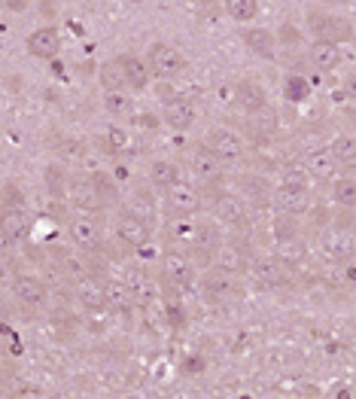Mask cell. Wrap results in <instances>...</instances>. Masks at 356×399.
Instances as JSON below:
<instances>
[{
    "instance_id": "cell-1",
    "label": "cell",
    "mask_w": 356,
    "mask_h": 399,
    "mask_svg": "<svg viewBox=\"0 0 356 399\" xmlns=\"http://www.w3.org/2000/svg\"><path fill=\"white\" fill-rule=\"evenodd\" d=\"M311 31L320 40H329V43H347L353 40V28L347 19H338V15H323V13H311L308 15Z\"/></svg>"
},
{
    "instance_id": "cell-2",
    "label": "cell",
    "mask_w": 356,
    "mask_h": 399,
    "mask_svg": "<svg viewBox=\"0 0 356 399\" xmlns=\"http://www.w3.org/2000/svg\"><path fill=\"white\" fill-rule=\"evenodd\" d=\"M150 68L155 77H162V80H173V77H180L186 68V61H183V55L177 52L173 46L168 43H155L150 49Z\"/></svg>"
},
{
    "instance_id": "cell-3",
    "label": "cell",
    "mask_w": 356,
    "mask_h": 399,
    "mask_svg": "<svg viewBox=\"0 0 356 399\" xmlns=\"http://www.w3.org/2000/svg\"><path fill=\"white\" fill-rule=\"evenodd\" d=\"M207 146L226 162H235V159H241L244 156V140L229 128H210L207 131Z\"/></svg>"
},
{
    "instance_id": "cell-4",
    "label": "cell",
    "mask_w": 356,
    "mask_h": 399,
    "mask_svg": "<svg viewBox=\"0 0 356 399\" xmlns=\"http://www.w3.org/2000/svg\"><path fill=\"white\" fill-rule=\"evenodd\" d=\"M116 235H119L122 244H128V247H146L150 244V226H146V220H140L134 217V213H122L119 223H116Z\"/></svg>"
},
{
    "instance_id": "cell-5",
    "label": "cell",
    "mask_w": 356,
    "mask_h": 399,
    "mask_svg": "<svg viewBox=\"0 0 356 399\" xmlns=\"http://www.w3.org/2000/svg\"><path fill=\"white\" fill-rule=\"evenodd\" d=\"M201 207V195L192 183H177V186L168 189V211L177 213V217H189Z\"/></svg>"
},
{
    "instance_id": "cell-6",
    "label": "cell",
    "mask_w": 356,
    "mask_h": 399,
    "mask_svg": "<svg viewBox=\"0 0 356 399\" xmlns=\"http://www.w3.org/2000/svg\"><path fill=\"white\" fill-rule=\"evenodd\" d=\"M13 293L15 299H19L22 305H28V308H40V305L46 302L49 289L40 278H34V274H19V278L13 280Z\"/></svg>"
},
{
    "instance_id": "cell-7",
    "label": "cell",
    "mask_w": 356,
    "mask_h": 399,
    "mask_svg": "<svg viewBox=\"0 0 356 399\" xmlns=\"http://www.w3.org/2000/svg\"><path fill=\"white\" fill-rule=\"evenodd\" d=\"M70 238H73V244L82 247V250H98V247L104 244V238H101V226L92 220V217H73L70 220Z\"/></svg>"
},
{
    "instance_id": "cell-8",
    "label": "cell",
    "mask_w": 356,
    "mask_h": 399,
    "mask_svg": "<svg viewBox=\"0 0 356 399\" xmlns=\"http://www.w3.org/2000/svg\"><path fill=\"white\" fill-rule=\"evenodd\" d=\"M304 171L314 174L317 180H335L338 177V159L332 149H308L304 153Z\"/></svg>"
},
{
    "instance_id": "cell-9",
    "label": "cell",
    "mask_w": 356,
    "mask_h": 399,
    "mask_svg": "<svg viewBox=\"0 0 356 399\" xmlns=\"http://www.w3.org/2000/svg\"><path fill=\"white\" fill-rule=\"evenodd\" d=\"M271 198H274V204H277L284 213H289V217H302V213L311 211V195H308V189L280 186Z\"/></svg>"
},
{
    "instance_id": "cell-10",
    "label": "cell",
    "mask_w": 356,
    "mask_h": 399,
    "mask_svg": "<svg viewBox=\"0 0 356 399\" xmlns=\"http://www.w3.org/2000/svg\"><path fill=\"white\" fill-rule=\"evenodd\" d=\"M162 274L168 278V284H186L192 278V262H189L186 253L168 250L162 256Z\"/></svg>"
},
{
    "instance_id": "cell-11",
    "label": "cell",
    "mask_w": 356,
    "mask_h": 399,
    "mask_svg": "<svg viewBox=\"0 0 356 399\" xmlns=\"http://www.w3.org/2000/svg\"><path fill=\"white\" fill-rule=\"evenodd\" d=\"M31 232V220L24 213V207H13V211H3V241L6 244H22Z\"/></svg>"
},
{
    "instance_id": "cell-12",
    "label": "cell",
    "mask_w": 356,
    "mask_h": 399,
    "mask_svg": "<svg viewBox=\"0 0 356 399\" xmlns=\"http://www.w3.org/2000/svg\"><path fill=\"white\" fill-rule=\"evenodd\" d=\"M189 168L201 180H217L219 177V156L204 144V146H198L195 153H189Z\"/></svg>"
},
{
    "instance_id": "cell-13",
    "label": "cell",
    "mask_w": 356,
    "mask_h": 399,
    "mask_svg": "<svg viewBox=\"0 0 356 399\" xmlns=\"http://www.w3.org/2000/svg\"><path fill=\"white\" fill-rule=\"evenodd\" d=\"M77 299H79V305L86 311H104L107 305V289L104 284H98L95 278H86V280H79L77 284Z\"/></svg>"
},
{
    "instance_id": "cell-14",
    "label": "cell",
    "mask_w": 356,
    "mask_h": 399,
    "mask_svg": "<svg viewBox=\"0 0 356 399\" xmlns=\"http://www.w3.org/2000/svg\"><path fill=\"white\" fill-rule=\"evenodd\" d=\"M28 49L34 58H55L58 49H61V37H58L55 28H40L28 37Z\"/></svg>"
},
{
    "instance_id": "cell-15",
    "label": "cell",
    "mask_w": 356,
    "mask_h": 399,
    "mask_svg": "<svg viewBox=\"0 0 356 399\" xmlns=\"http://www.w3.org/2000/svg\"><path fill=\"white\" fill-rule=\"evenodd\" d=\"M68 193H70V202L82 207V211H98L101 207V193H98L95 180H73Z\"/></svg>"
},
{
    "instance_id": "cell-16",
    "label": "cell",
    "mask_w": 356,
    "mask_h": 399,
    "mask_svg": "<svg viewBox=\"0 0 356 399\" xmlns=\"http://www.w3.org/2000/svg\"><path fill=\"white\" fill-rule=\"evenodd\" d=\"M164 122H168L171 128H177V131L192 128V122H195L192 104L183 101V98H173V101H168V104H164Z\"/></svg>"
},
{
    "instance_id": "cell-17",
    "label": "cell",
    "mask_w": 356,
    "mask_h": 399,
    "mask_svg": "<svg viewBox=\"0 0 356 399\" xmlns=\"http://www.w3.org/2000/svg\"><path fill=\"white\" fill-rule=\"evenodd\" d=\"M338 61H341V49H338V43H329V40H317L311 49V64L323 73L335 70Z\"/></svg>"
},
{
    "instance_id": "cell-18",
    "label": "cell",
    "mask_w": 356,
    "mask_h": 399,
    "mask_svg": "<svg viewBox=\"0 0 356 399\" xmlns=\"http://www.w3.org/2000/svg\"><path fill=\"white\" fill-rule=\"evenodd\" d=\"M253 274H256V280L265 287H284L286 284V274H284V262L277 259H256L253 262Z\"/></svg>"
},
{
    "instance_id": "cell-19",
    "label": "cell",
    "mask_w": 356,
    "mask_h": 399,
    "mask_svg": "<svg viewBox=\"0 0 356 399\" xmlns=\"http://www.w3.org/2000/svg\"><path fill=\"white\" fill-rule=\"evenodd\" d=\"M201 287H204V293L213 296V299H229V296H235V289H238L235 280H231V274L229 271H219V269L207 271L204 280H201Z\"/></svg>"
},
{
    "instance_id": "cell-20",
    "label": "cell",
    "mask_w": 356,
    "mask_h": 399,
    "mask_svg": "<svg viewBox=\"0 0 356 399\" xmlns=\"http://www.w3.org/2000/svg\"><path fill=\"white\" fill-rule=\"evenodd\" d=\"M104 289H107V302H110L116 311H125V314H128V311L137 305L134 289H131L125 280H107Z\"/></svg>"
},
{
    "instance_id": "cell-21",
    "label": "cell",
    "mask_w": 356,
    "mask_h": 399,
    "mask_svg": "<svg viewBox=\"0 0 356 399\" xmlns=\"http://www.w3.org/2000/svg\"><path fill=\"white\" fill-rule=\"evenodd\" d=\"M213 269L229 271V274L244 271V253H241V247L226 244V241H222V244L217 247V253H213Z\"/></svg>"
},
{
    "instance_id": "cell-22",
    "label": "cell",
    "mask_w": 356,
    "mask_h": 399,
    "mask_svg": "<svg viewBox=\"0 0 356 399\" xmlns=\"http://www.w3.org/2000/svg\"><path fill=\"white\" fill-rule=\"evenodd\" d=\"M217 217L226 223V226H244L247 223V204L235 195H222L217 202Z\"/></svg>"
},
{
    "instance_id": "cell-23",
    "label": "cell",
    "mask_w": 356,
    "mask_h": 399,
    "mask_svg": "<svg viewBox=\"0 0 356 399\" xmlns=\"http://www.w3.org/2000/svg\"><path fill=\"white\" fill-rule=\"evenodd\" d=\"M235 101L241 104L247 113H259L262 107H268L265 104V91L250 80H244V82H238L235 86Z\"/></svg>"
},
{
    "instance_id": "cell-24",
    "label": "cell",
    "mask_w": 356,
    "mask_h": 399,
    "mask_svg": "<svg viewBox=\"0 0 356 399\" xmlns=\"http://www.w3.org/2000/svg\"><path fill=\"white\" fill-rule=\"evenodd\" d=\"M274 256L284 265H299V262H304V256H308V247H304L302 238H277Z\"/></svg>"
},
{
    "instance_id": "cell-25",
    "label": "cell",
    "mask_w": 356,
    "mask_h": 399,
    "mask_svg": "<svg viewBox=\"0 0 356 399\" xmlns=\"http://www.w3.org/2000/svg\"><path fill=\"white\" fill-rule=\"evenodd\" d=\"M326 253L332 256L335 262H347V259H350V256L356 253L353 235H350V232H344V229L332 232V235H329V241H326Z\"/></svg>"
},
{
    "instance_id": "cell-26",
    "label": "cell",
    "mask_w": 356,
    "mask_h": 399,
    "mask_svg": "<svg viewBox=\"0 0 356 399\" xmlns=\"http://www.w3.org/2000/svg\"><path fill=\"white\" fill-rule=\"evenodd\" d=\"M244 43H247V49H253L256 55L274 58V34H271V31H265V28L244 31Z\"/></svg>"
},
{
    "instance_id": "cell-27",
    "label": "cell",
    "mask_w": 356,
    "mask_h": 399,
    "mask_svg": "<svg viewBox=\"0 0 356 399\" xmlns=\"http://www.w3.org/2000/svg\"><path fill=\"white\" fill-rule=\"evenodd\" d=\"M122 70H125V80L131 89H146V82H150V73H146V64L140 61L137 55H122L119 58Z\"/></svg>"
},
{
    "instance_id": "cell-28",
    "label": "cell",
    "mask_w": 356,
    "mask_h": 399,
    "mask_svg": "<svg viewBox=\"0 0 356 399\" xmlns=\"http://www.w3.org/2000/svg\"><path fill=\"white\" fill-rule=\"evenodd\" d=\"M150 180H153L159 189H164V193H168L171 186H177V183H180V171H177V165H173V162H164V159H162V162H155L153 168H150Z\"/></svg>"
},
{
    "instance_id": "cell-29",
    "label": "cell",
    "mask_w": 356,
    "mask_h": 399,
    "mask_svg": "<svg viewBox=\"0 0 356 399\" xmlns=\"http://www.w3.org/2000/svg\"><path fill=\"white\" fill-rule=\"evenodd\" d=\"M335 153L338 165H347V168H356V135H341L332 140V146H329Z\"/></svg>"
},
{
    "instance_id": "cell-30",
    "label": "cell",
    "mask_w": 356,
    "mask_h": 399,
    "mask_svg": "<svg viewBox=\"0 0 356 399\" xmlns=\"http://www.w3.org/2000/svg\"><path fill=\"white\" fill-rule=\"evenodd\" d=\"M101 82L107 86V91H122V89H125L128 80H125V70H122V64H119V61L104 64V68H101Z\"/></svg>"
},
{
    "instance_id": "cell-31",
    "label": "cell",
    "mask_w": 356,
    "mask_h": 399,
    "mask_svg": "<svg viewBox=\"0 0 356 399\" xmlns=\"http://www.w3.org/2000/svg\"><path fill=\"white\" fill-rule=\"evenodd\" d=\"M128 207H131V213H134V217L146 220V223H153V217H155V204H153V195H150V193H144V189H137V193L131 195Z\"/></svg>"
},
{
    "instance_id": "cell-32",
    "label": "cell",
    "mask_w": 356,
    "mask_h": 399,
    "mask_svg": "<svg viewBox=\"0 0 356 399\" xmlns=\"http://www.w3.org/2000/svg\"><path fill=\"white\" fill-rule=\"evenodd\" d=\"M226 10L235 22H253L259 13V3L256 0H226Z\"/></svg>"
},
{
    "instance_id": "cell-33",
    "label": "cell",
    "mask_w": 356,
    "mask_h": 399,
    "mask_svg": "<svg viewBox=\"0 0 356 399\" xmlns=\"http://www.w3.org/2000/svg\"><path fill=\"white\" fill-rule=\"evenodd\" d=\"M332 195L341 207H356V180H350V177L335 180V193Z\"/></svg>"
},
{
    "instance_id": "cell-34",
    "label": "cell",
    "mask_w": 356,
    "mask_h": 399,
    "mask_svg": "<svg viewBox=\"0 0 356 399\" xmlns=\"http://www.w3.org/2000/svg\"><path fill=\"white\" fill-rule=\"evenodd\" d=\"M195 244L201 247V250L217 253V247L222 244V235L217 232V226H198V232H195Z\"/></svg>"
},
{
    "instance_id": "cell-35",
    "label": "cell",
    "mask_w": 356,
    "mask_h": 399,
    "mask_svg": "<svg viewBox=\"0 0 356 399\" xmlns=\"http://www.w3.org/2000/svg\"><path fill=\"white\" fill-rule=\"evenodd\" d=\"M308 91H311V86H308V82H304L302 77H289L286 86H284V95H286L293 104L304 101V98H308Z\"/></svg>"
},
{
    "instance_id": "cell-36",
    "label": "cell",
    "mask_w": 356,
    "mask_h": 399,
    "mask_svg": "<svg viewBox=\"0 0 356 399\" xmlns=\"http://www.w3.org/2000/svg\"><path fill=\"white\" fill-rule=\"evenodd\" d=\"M280 177H284V183H280V186H293V189H308V171L304 168H284V174H280Z\"/></svg>"
},
{
    "instance_id": "cell-37",
    "label": "cell",
    "mask_w": 356,
    "mask_h": 399,
    "mask_svg": "<svg viewBox=\"0 0 356 399\" xmlns=\"http://www.w3.org/2000/svg\"><path fill=\"white\" fill-rule=\"evenodd\" d=\"M107 110H110L113 116H125L128 110H131V101L125 95H122V91H107Z\"/></svg>"
},
{
    "instance_id": "cell-38",
    "label": "cell",
    "mask_w": 356,
    "mask_h": 399,
    "mask_svg": "<svg viewBox=\"0 0 356 399\" xmlns=\"http://www.w3.org/2000/svg\"><path fill=\"white\" fill-rule=\"evenodd\" d=\"M241 186H244L247 193H250V195L256 198V202H262V198L274 195V193L268 189V183H265V180H256V177H244V180H241Z\"/></svg>"
},
{
    "instance_id": "cell-39",
    "label": "cell",
    "mask_w": 356,
    "mask_h": 399,
    "mask_svg": "<svg viewBox=\"0 0 356 399\" xmlns=\"http://www.w3.org/2000/svg\"><path fill=\"white\" fill-rule=\"evenodd\" d=\"M13 207H24V195L15 183H6L3 186V211H13Z\"/></svg>"
},
{
    "instance_id": "cell-40",
    "label": "cell",
    "mask_w": 356,
    "mask_h": 399,
    "mask_svg": "<svg viewBox=\"0 0 356 399\" xmlns=\"http://www.w3.org/2000/svg\"><path fill=\"white\" fill-rule=\"evenodd\" d=\"M274 126H277V116H274V110H271V107H262V110H259V128H265V131H274Z\"/></svg>"
},
{
    "instance_id": "cell-41",
    "label": "cell",
    "mask_w": 356,
    "mask_h": 399,
    "mask_svg": "<svg viewBox=\"0 0 356 399\" xmlns=\"http://www.w3.org/2000/svg\"><path fill=\"white\" fill-rule=\"evenodd\" d=\"M110 144H113V149H128V135L122 128H110Z\"/></svg>"
},
{
    "instance_id": "cell-42",
    "label": "cell",
    "mask_w": 356,
    "mask_h": 399,
    "mask_svg": "<svg viewBox=\"0 0 356 399\" xmlns=\"http://www.w3.org/2000/svg\"><path fill=\"white\" fill-rule=\"evenodd\" d=\"M277 238H295V223L293 220H277Z\"/></svg>"
},
{
    "instance_id": "cell-43",
    "label": "cell",
    "mask_w": 356,
    "mask_h": 399,
    "mask_svg": "<svg viewBox=\"0 0 356 399\" xmlns=\"http://www.w3.org/2000/svg\"><path fill=\"white\" fill-rule=\"evenodd\" d=\"M95 186H98V193H101L104 198H113V195H116L113 183H110V180H104V177H101V174H95Z\"/></svg>"
},
{
    "instance_id": "cell-44",
    "label": "cell",
    "mask_w": 356,
    "mask_h": 399,
    "mask_svg": "<svg viewBox=\"0 0 356 399\" xmlns=\"http://www.w3.org/2000/svg\"><path fill=\"white\" fill-rule=\"evenodd\" d=\"M164 317H168V320L173 323V326H183V323H186V320H183V317H186V314H183V311H180V308H177V305H168V311H164Z\"/></svg>"
},
{
    "instance_id": "cell-45",
    "label": "cell",
    "mask_w": 356,
    "mask_h": 399,
    "mask_svg": "<svg viewBox=\"0 0 356 399\" xmlns=\"http://www.w3.org/2000/svg\"><path fill=\"white\" fill-rule=\"evenodd\" d=\"M280 37H284L286 43H299V40H302V37H299V31H295L293 24H284V28H280Z\"/></svg>"
},
{
    "instance_id": "cell-46",
    "label": "cell",
    "mask_w": 356,
    "mask_h": 399,
    "mask_svg": "<svg viewBox=\"0 0 356 399\" xmlns=\"http://www.w3.org/2000/svg\"><path fill=\"white\" fill-rule=\"evenodd\" d=\"M64 271H68V274H82V262L77 259V256H68V259H64Z\"/></svg>"
},
{
    "instance_id": "cell-47",
    "label": "cell",
    "mask_w": 356,
    "mask_h": 399,
    "mask_svg": "<svg viewBox=\"0 0 356 399\" xmlns=\"http://www.w3.org/2000/svg\"><path fill=\"white\" fill-rule=\"evenodd\" d=\"M6 3V10H13V13H24L28 10V0H3Z\"/></svg>"
},
{
    "instance_id": "cell-48",
    "label": "cell",
    "mask_w": 356,
    "mask_h": 399,
    "mask_svg": "<svg viewBox=\"0 0 356 399\" xmlns=\"http://www.w3.org/2000/svg\"><path fill=\"white\" fill-rule=\"evenodd\" d=\"M201 369H204L201 356H189V360H186V372H201Z\"/></svg>"
},
{
    "instance_id": "cell-49",
    "label": "cell",
    "mask_w": 356,
    "mask_h": 399,
    "mask_svg": "<svg viewBox=\"0 0 356 399\" xmlns=\"http://www.w3.org/2000/svg\"><path fill=\"white\" fill-rule=\"evenodd\" d=\"M49 183H52V189L61 186V171H58V168H49Z\"/></svg>"
},
{
    "instance_id": "cell-50",
    "label": "cell",
    "mask_w": 356,
    "mask_h": 399,
    "mask_svg": "<svg viewBox=\"0 0 356 399\" xmlns=\"http://www.w3.org/2000/svg\"><path fill=\"white\" fill-rule=\"evenodd\" d=\"M344 91L350 98H356V73H350V77H347V86H344Z\"/></svg>"
},
{
    "instance_id": "cell-51",
    "label": "cell",
    "mask_w": 356,
    "mask_h": 399,
    "mask_svg": "<svg viewBox=\"0 0 356 399\" xmlns=\"http://www.w3.org/2000/svg\"><path fill=\"white\" fill-rule=\"evenodd\" d=\"M140 122H144L146 128H155V119H153V116H144V119H140Z\"/></svg>"
},
{
    "instance_id": "cell-52",
    "label": "cell",
    "mask_w": 356,
    "mask_h": 399,
    "mask_svg": "<svg viewBox=\"0 0 356 399\" xmlns=\"http://www.w3.org/2000/svg\"><path fill=\"white\" fill-rule=\"evenodd\" d=\"M189 3H201V6H207V3H213V0H189Z\"/></svg>"
},
{
    "instance_id": "cell-53",
    "label": "cell",
    "mask_w": 356,
    "mask_h": 399,
    "mask_svg": "<svg viewBox=\"0 0 356 399\" xmlns=\"http://www.w3.org/2000/svg\"><path fill=\"white\" fill-rule=\"evenodd\" d=\"M128 3H144V0H128Z\"/></svg>"
},
{
    "instance_id": "cell-54",
    "label": "cell",
    "mask_w": 356,
    "mask_h": 399,
    "mask_svg": "<svg viewBox=\"0 0 356 399\" xmlns=\"http://www.w3.org/2000/svg\"><path fill=\"white\" fill-rule=\"evenodd\" d=\"M335 3H344V0H335Z\"/></svg>"
}]
</instances>
